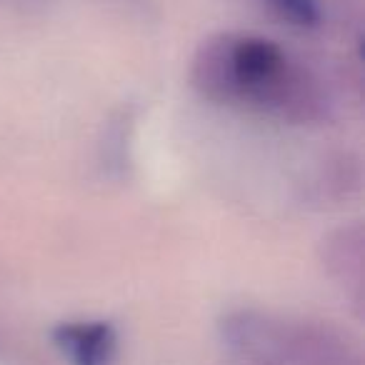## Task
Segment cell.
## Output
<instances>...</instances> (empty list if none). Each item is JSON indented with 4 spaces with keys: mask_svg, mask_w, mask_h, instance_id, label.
<instances>
[{
    "mask_svg": "<svg viewBox=\"0 0 365 365\" xmlns=\"http://www.w3.org/2000/svg\"><path fill=\"white\" fill-rule=\"evenodd\" d=\"M270 6L295 26H315L320 21L315 0H270Z\"/></svg>",
    "mask_w": 365,
    "mask_h": 365,
    "instance_id": "3957f363",
    "label": "cell"
},
{
    "mask_svg": "<svg viewBox=\"0 0 365 365\" xmlns=\"http://www.w3.org/2000/svg\"><path fill=\"white\" fill-rule=\"evenodd\" d=\"M56 340L73 365H110L115 333L108 323H71L56 330Z\"/></svg>",
    "mask_w": 365,
    "mask_h": 365,
    "instance_id": "7a4b0ae2",
    "label": "cell"
},
{
    "mask_svg": "<svg viewBox=\"0 0 365 365\" xmlns=\"http://www.w3.org/2000/svg\"><path fill=\"white\" fill-rule=\"evenodd\" d=\"M195 78L213 98H238L258 106H305V78L275 43L253 36H225L203 48Z\"/></svg>",
    "mask_w": 365,
    "mask_h": 365,
    "instance_id": "6da1fadb",
    "label": "cell"
}]
</instances>
